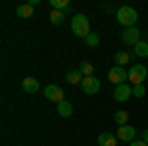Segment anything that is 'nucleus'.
Listing matches in <instances>:
<instances>
[{"instance_id":"nucleus-9","label":"nucleus","mask_w":148,"mask_h":146,"mask_svg":"<svg viewBox=\"0 0 148 146\" xmlns=\"http://www.w3.org/2000/svg\"><path fill=\"white\" fill-rule=\"evenodd\" d=\"M116 138L123 140V142H132V140L136 138V128H134V126H128V124L119 126V128H116Z\"/></svg>"},{"instance_id":"nucleus-14","label":"nucleus","mask_w":148,"mask_h":146,"mask_svg":"<svg viewBox=\"0 0 148 146\" xmlns=\"http://www.w3.org/2000/svg\"><path fill=\"white\" fill-rule=\"evenodd\" d=\"M83 79H85V75L81 73L79 69H71V71H67V75H65V81H67V83H71V85L81 83Z\"/></svg>"},{"instance_id":"nucleus-4","label":"nucleus","mask_w":148,"mask_h":146,"mask_svg":"<svg viewBox=\"0 0 148 146\" xmlns=\"http://www.w3.org/2000/svg\"><path fill=\"white\" fill-rule=\"evenodd\" d=\"M140 36H142V32L138 30L136 26H132V28H125L123 30V34H121V40H123V44L125 45H134L140 42Z\"/></svg>"},{"instance_id":"nucleus-3","label":"nucleus","mask_w":148,"mask_h":146,"mask_svg":"<svg viewBox=\"0 0 148 146\" xmlns=\"http://www.w3.org/2000/svg\"><path fill=\"white\" fill-rule=\"evenodd\" d=\"M146 77H148V69L144 67L142 63L130 65V69H128V81H130L132 85H142Z\"/></svg>"},{"instance_id":"nucleus-10","label":"nucleus","mask_w":148,"mask_h":146,"mask_svg":"<svg viewBox=\"0 0 148 146\" xmlns=\"http://www.w3.org/2000/svg\"><path fill=\"white\" fill-rule=\"evenodd\" d=\"M22 89L26 93H30V95H34V93L40 91V81L36 77H26V79H22Z\"/></svg>"},{"instance_id":"nucleus-20","label":"nucleus","mask_w":148,"mask_h":146,"mask_svg":"<svg viewBox=\"0 0 148 146\" xmlns=\"http://www.w3.org/2000/svg\"><path fill=\"white\" fill-rule=\"evenodd\" d=\"M85 75V77H89V75H93V63H89V61H81L79 63V67H77Z\"/></svg>"},{"instance_id":"nucleus-12","label":"nucleus","mask_w":148,"mask_h":146,"mask_svg":"<svg viewBox=\"0 0 148 146\" xmlns=\"http://www.w3.org/2000/svg\"><path fill=\"white\" fill-rule=\"evenodd\" d=\"M130 61H132V51H119V53H114V63L119 67H125Z\"/></svg>"},{"instance_id":"nucleus-25","label":"nucleus","mask_w":148,"mask_h":146,"mask_svg":"<svg viewBox=\"0 0 148 146\" xmlns=\"http://www.w3.org/2000/svg\"><path fill=\"white\" fill-rule=\"evenodd\" d=\"M63 14H65V16H69V14H73V8H71V6H69V8H65V10H63ZM73 16H75V14H73Z\"/></svg>"},{"instance_id":"nucleus-5","label":"nucleus","mask_w":148,"mask_h":146,"mask_svg":"<svg viewBox=\"0 0 148 146\" xmlns=\"http://www.w3.org/2000/svg\"><path fill=\"white\" fill-rule=\"evenodd\" d=\"M44 97L51 103H57V105L61 101H65V99H63V89H61L59 85H53V83H49V85L44 87Z\"/></svg>"},{"instance_id":"nucleus-6","label":"nucleus","mask_w":148,"mask_h":146,"mask_svg":"<svg viewBox=\"0 0 148 146\" xmlns=\"http://www.w3.org/2000/svg\"><path fill=\"white\" fill-rule=\"evenodd\" d=\"M81 89H83L85 95H97L101 91V81L95 75H89V77H85L81 81Z\"/></svg>"},{"instance_id":"nucleus-2","label":"nucleus","mask_w":148,"mask_h":146,"mask_svg":"<svg viewBox=\"0 0 148 146\" xmlns=\"http://www.w3.org/2000/svg\"><path fill=\"white\" fill-rule=\"evenodd\" d=\"M116 22L125 28H132L138 22V12L132 6H121L116 10Z\"/></svg>"},{"instance_id":"nucleus-8","label":"nucleus","mask_w":148,"mask_h":146,"mask_svg":"<svg viewBox=\"0 0 148 146\" xmlns=\"http://www.w3.org/2000/svg\"><path fill=\"white\" fill-rule=\"evenodd\" d=\"M113 97L116 103H126L130 97H132V87L128 83H123V85H116L113 91Z\"/></svg>"},{"instance_id":"nucleus-17","label":"nucleus","mask_w":148,"mask_h":146,"mask_svg":"<svg viewBox=\"0 0 148 146\" xmlns=\"http://www.w3.org/2000/svg\"><path fill=\"white\" fill-rule=\"evenodd\" d=\"M49 22L53 24V26H61V24L65 22V14L59 10H51V14H49Z\"/></svg>"},{"instance_id":"nucleus-19","label":"nucleus","mask_w":148,"mask_h":146,"mask_svg":"<svg viewBox=\"0 0 148 146\" xmlns=\"http://www.w3.org/2000/svg\"><path fill=\"white\" fill-rule=\"evenodd\" d=\"M114 123L119 124V126H125L128 123V112L126 111H116L114 112Z\"/></svg>"},{"instance_id":"nucleus-18","label":"nucleus","mask_w":148,"mask_h":146,"mask_svg":"<svg viewBox=\"0 0 148 146\" xmlns=\"http://www.w3.org/2000/svg\"><path fill=\"white\" fill-rule=\"evenodd\" d=\"M49 4H51V8H53V10H59V12H63L65 8L71 6V2H69V0H49Z\"/></svg>"},{"instance_id":"nucleus-22","label":"nucleus","mask_w":148,"mask_h":146,"mask_svg":"<svg viewBox=\"0 0 148 146\" xmlns=\"http://www.w3.org/2000/svg\"><path fill=\"white\" fill-rule=\"evenodd\" d=\"M144 95H146V87H144V85H134V87H132V97L140 99V97H144Z\"/></svg>"},{"instance_id":"nucleus-13","label":"nucleus","mask_w":148,"mask_h":146,"mask_svg":"<svg viewBox=\"0 0 148 146\" xmlns=\"http://www.w3.org/2000/svg\"><path fill=\"white\" fill-rule=\"evenodd\" d=\"M57 112H59V117H63V119H69L71 114H73V105L69 101H61L57 105Z\"/></svg>"},{"instance_id":"nucleus-11","label":"nucleus","mask_w":148,"mask_h":146,"mask_svg":"<svg viewBox=\"0 0 148 146\" xmlns=\"http://www.w3.org/2000/svg\"><path fill=\"white\" fill-rule=\"evenodd\" d=\"M116 134H111V132H103L97 138V144L99 146H116Z\"/></svg>"},{"instance_id":"nucleus-21","label":"nucleus","mask_w":148,"mask_h":146,"mask_svg":"<svg viewBox=\"0 0 148 146\" xmlns=\"http://www.w3.org/2000/svg\"><path fill=\"white\" fill-rule=\"evenodd\" d=\"M99 42H101V38L95 34V32H91V34L85 38V44L89 45V47H97V45H99Z\"/></svg>"},{"instance_id":"nucleus-1","label":"nucleus","mask_w":148,"mask_h":146,"mask_svg":"<svg viewBox=\"0 0 148 146\" xmlns=\"http://www.w3.org/2000/svg\"><path fill=\"white\" fill-rule=\"evenodd\" d=\"M71 30H73V34L77 36V38H87V36L91 34V24H89V18L85 16V14H75L73 18H71Z\"/></svg>"},{"instance_id":"nucleus-16","label":"nucleus","mask_w":148,"mask_h":146,"mask_svg":"<svg viewBox=\"0 0 148 146\" xmlns=\"http://www.w3.org/2000/svg\"><path fill=\"white\" fill-rule=\"evenodd\" d=\"M134 53H136V57H148V42L146 40H140L134 45Z\"/></svg>"},{"instance_id":"nucleus-24","label":"nucleus","mask_w":148,"mask_h":146,"mask_svg":"<svg viewBox=\"0 0 148 146\" xmlns=\"http://www.w3.org/2000/svg\"><path fill=\"white\" fill-rule=\"evenodd\" d=\"M142 140L148 144V128H144V130H142Z\"/></svg>"},{"instance_id":"nucleus-15","label":"nucleus","mask_w":148,"mask_h":146,"mask_svg":"<svg viewBox=\"0 0 148 146\" xmlns=\"http://www.w3.org/2000/svg\"><path fill=\"white\" fill-rule=\"evenodd\" d=\"M16 14L20 16V18H32L34 16V6L28 2V4H20L18 8H16Z\"/></svg>"},{"instance_id":"nucleus-23","label":"nucleus","mask_w":148,"mask_h":146,"mask_svg":"<svg viewBox=\"0 0 148 146\" xmlns=\"http://www.w3.org/2000/svg\"><path fill=\"white\" fill-rule=\"evenodd\" d=\"M128 146H148V144L144 142V140H142V138H140V140H132V142H130Z\"/></svg>"},{"instance_id":"nucleus-7","label":"nucleus","mask_w":148,"mask_h":146,"mask_svg":"<svg viewBox=\"0 0 148 146\" xmlns=\"http://www.w3.org/2000/svg\"><path fill=\"white\" fill-rule=\"evenodd\" d=\"M126 79H128V71L125 67H119V65H114V67L109 69V81L114 83V85H123L126 83Z\"/></svg>"}]
</instances>
